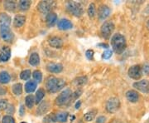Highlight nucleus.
I'll list each match as a JSON object with an SVG mask.
<instances>
[{
    "label": "nucleus",
    "mask_w": 149,
    "mask_h": 123,
    "mask_svg": "<svg viewBox=\"0 0 149 123\" xmlns=\"http://www.w3.org/2000/svg\"><path fill=\"white\" fill-rule=\"evenodd\" d=\"M111 45L113 50L117 54H121L127 47L126 39L120 33L114 34L111 38Z\"/></svg>",
    "instance_id": "1"
},
{
    "label": "nucleus",
    "mask_w": 149,
    "mask_h": 123,
    "mask_svg": "<svg viewBox=\"0 0 149 123\" xmlns=\"http://www.w3.org/2000/svg\"><path fill=\"white\" fill-rule=\"evenodd\" d=\"M65 86V82L61 78H57L55 77H50L47 81L46 86L49 92L56 93L61 90Z\"/></svg>",
    "instance_id": "2"
},
{
    "label": "nucleus",
    "mask_w": 149,
    "mask_h": 123,
    "mask_svg": "<svg viewBox=\"0 0 149 123\" xmlns=\"http://www.w3.org/2000/svg\"><path fill=\"white\" fill-rule=\"evenodd\" d=\"M72 100V91L70 89L67 88L62 91L56 98V104L58 106H64L68 104Z\"/></svg>",
    "instance_id": "3"
},
{
    "label": "nucleus",
    "mask_w": 149,
    "mask_h": 123,
    "mask_svg": "<svg viewBox=\"0 0 149 123\" xmlns=\"http://www.w3.org/2000/svg\"><path fill=\"white\" fill-rule=\"evenodd\" d=\"M66 8L69 13L75 17H81L84 13L83 6L77 2H69L66 5Z\"/></svg>",
    "instance_id": "4"
},
{
    "label": "nucleus",
    "mask_w": 149,
    "mask_h": 123,
    "mask_svg": "<svg viewBox=\"0 0 149 123\" xmlns=\"http://www.w3.org/2000/svg\"><path fill=\"white\" fill-rule=\"evenodd\" d=\"M114 23L112 21H106L103 23L100 28V32L102 34V37L105 39H109L111 37L112 33L114 31Z\"/></svg>",
    "instance_id": "5"
},
{
    "label": "nucleus",
    "mask_w": 149,
    "mask_h": 123,
    "mask_svg": "<svg viewBox=\"0 0 149 123\" xmlns=\"http://www.w3.org/2000/svg\"><path fill=\"white\" fill-rule=\"evenodd\" d=\"M121 103L118 97H111L107 101L105 109L109 113H115L120 108Z\"/></svg>",
    "instance_id": "6"
},
{
    "label": "nucleus",
    "mask_w": 149,
    "mask_h": 123,
    "mask_svg": "<svg viewBox=\"0 0 149 123\" xmlns=\"http://www.w3.org/2000/svg\"><path fill=\"white\" fill-rule=\"evenodd\" d=\"M0 37L6 43H12L14 34L11 31L10 26H0Z\"/></svg>",
    "instance_id": "7"
},
{
    "label": "nucleus",
    "mask_w": 149,
    "mask_h": 123,
    "mask_svg": "<svg viewBox=\"0 0 149 123\" xmlns=\"http://www.w3.org/2000/svg\"><path fill=\"white\" fill-rule=\"evenodd\" d=\"M128 77L134 80H139L143 75L142 67L140 65H133L131 66L128 70Z\"/></svg>",
    "instance_id": "8"
},
{
    "label": "nucleus",
    "mask_w": 149,
    "mask_h": 123,
    "mask_svg": "<svg viewBox=\"0 0 149 123\" xmlns=\"http://www.w3.org/2000/svg\"><path fill=\"white\" fill-rule=\"evenodd\" d=\"M133 87L137 89L138 91H141L145 94L149 93V80L148 79H143V80L136 82L133 83Z\"/></svg>",
    "instance_id": "9"
},
{
    "label": "nucleus",
    "mask_w": 149,
    "mask_h": 123,
    "mask_svg": "<svg viewBox=\"0 0 149 123\" xmlns=\"http://www.w3.org/2000/svg\"><path fill=\"white\" fill-rule=\"evenodd\" d=\"M54 5L55 3L52 1H42L37 4V9L42 13H49Z\"/></svg>",
    "instance_id": "10"
},
{
    "label": "nucleus",
    "mask_w": 149,
    "mask_h": 123,
    "mask_svg": "<svg viewBox=\"0 0 149 123\" xmlns=\"http://www.w3.org/2000/svg\"><path fill=\"white\" fill-rule=\"evenodd\" d=\"M110 12H111V10H110L109 6L105 5V4H102L98 9V17H99L100 20H101V21L105 20L109 16Z\"/></svg>",
    "instance_id": "11"
},
{
    "label": "nucleus",
    "mask_w": 149,
    "mask_h": 123,
    "mask_svg": "<svg viewBox=\"0 0 149 123\" xmlns=\"http://www.w3.org/2000/svg\"><path fill=\"white\" fill-rule=\"evenodd\" d=\"M11 58V50L8 47H3L0 49V63H6Z\"/></svg>",
    "instance_id": "12"
},
{
    "label": "nucleus",
    "mask_w": 149,
    "mask_h": 123,
    "mask_svg": "<svg viewBox=\"0 0 149 123\" xmlns=\"http://www.w3.org/2000/svg\"><path fill=\"white\" fill-rule=\"evenodd\" d=\"M57 27L60 30H69L71 29L73 27L72 22L70 21L69 19L66 18H62L60 21H58L57 23Z\"/></svg>",
    "instance_id": "13"
},
{
    "label": "nucleus",
    "mask_w": 149,
    "mask_h": 123,
    "mask_svg": "<svg viewBox=\"0 0 149 123\" xmlns=\"http://www.w3.org/2000/svg\"><path fill=\"white\" fill-rule=\"evenodd\" d=\"M48 43H49V45L52 48H61L62 46H63V41H62V39L61 38H59V37H56V36L52 37V38H50L48 40Z\"/></svg>",
    "instance_id": "14"
},
{
    "label": "nucleus",
    "mask_w": 149,
    "mask_h": 123,
    "mask_svg": "<svg viewBox=\"0 0 149 123\" xmlns=\"http://www.w3.org/2000/svg\"><path fill=\"white\" fill-rule=\"evenodd\" d=\"M126 98L128 99V101L129 102L136 103L139 99V92L135 91V90H128L126 92Z\"/></svg>",
    "instance_id": "15"
},
{
    "label": "nucleus",
    "mask_w": 149,
    "mask_h": 123,
    "mask_svg": "<svg viewBox=\"0 0 149 123\" xmlns=\"http://www.w3.org/2000/svg\"><path fill=\"white\" fill-rule=\"evenodd\" d=\"M47 69L52 73H60L63 70V66L61 63H49L47 66Z\"/></svg>",
    "instance_id": "16"
},
{
    "label": "nucleus",
    "mask_w": 149,
    "mask_h": 123,
    "mask_svg": "<svg viewBox=\"0 0 149 123\" xmlns=\"http://www.w3.org/2000/svg\"><path fill=\"white\" fill-rule=\"evenodd\" d=\"M11 17L5 13H0V26H10Z\"/></svg>",
    "instance_id": "17"
},
{
    "label": "nucleus",
    "mask_w": 149,
    "mask_h": 123,
    "mask_svg": "<svg viewBox=\"0 0 149 123\" xmlns=\"http://www.w3.org/2000/svg\"><path fill=\"white\" fill-rule=\"evenodd\" d=\"M46 21H47V23L49 27H52L57 21V15L55 13L51 12V13H47V15L46 17Z\"/></svg>",
    "instance_id": "18"
},
{
    "label": "nucleus",
    "mask_w": 149,
    "mask_h": 123,
    "mask_svg": "<svg viewBox=\"0 0 149 123\" xmlns=\"http://www.w3.org/2000/svg\"><path fill=\"white\" fill-rule=\"evenodd\" d=\"M49 107H50V105L47 102H42L39 107H37V114L41 116V115H43V114H46L47 112V111L49 110Z\"/></svg>",
    "instance_id": "19"
},
{
    "label": "nucleus",
    "mask_w": 149,
    "mask_h": 123,
    "mask_svg": "<svg viewBox=\"0 0 149 123\" xmlns=\"http://www.w3.org/2000/svg\"><path fill=\"white\" fill-rule=\"evenodd\" d=\"M26 22V17L22 15H17L13 19V26L15 27H21Z\"/></svg>",
    "instance_id": "20"
},
{
    "label": "nucleus",
    "mask_w": 149,
    "mask_h": 123,
    "mask_svg": "<svg viewBox=\"0 0 149 123\" xmlns=\"http://www.w3.org/2000/svg\"><path fill=\"white\" fill-rule=\"evenodd\" d=\"M11 80V77L8 72L3 71L0 72V83L1 84H7Z\"/></svg>",
    "instance_id": "21"
},
{
    "label": "nucleus",
    "mask_w": 149,
    "mask_h": 123,
    "mask_svg": "<svg viewBox=\"0 0 149 123\" xmlns=\"http://www.w3.org/2000/svg\"><path fill=\"white\" fill-rule=\"evenodd\" d=\"M37 88V82L35 81H29L25 84V91L27 93H32Z\"/></svg>",
    "instance_id": "22"
},
{
    "label": "nucleus",
    "mask_w": 149,
    "mask_h": 123,
    "mask_svg": "<svg viewBox=\"0 0 149 123\" xmlns=\"http://www.w3.org/2000/svg\"><path fill=\"white\" fill-rule=\"evenodd\" d=\"M97 112H98V111L96 109H92L91 111H89L88 112L85 113L84 115V119H85V122H92L95 117Z\"/></svg>",
    "instance_id": "23"
},
{
    "label": "nucleus",
    "mask_w": 149,
    "mask_h": 123,
    "mask_svg": "<svg viewBox=\"0 0 149 123\" xmlns=\"http://www.w3.org/2000/svg\"><path fill=\"white\" fill-rule=\"evenodd\" d=\"M29 63L32 66H37L40 63V57L37 53H33L29 57Z\"/></svg>",
    "instance_id": "24"
},
{
    "label": "nucleus",
    "mask_w": 149,
    "mask_h": 123,
    "mask_svg": "<svg viewBox=\"0 0 149 123\" xmlns=\"http://www.w3.org/2000/svg\"><path fill=\"white\" fill-rule=\"evenodd\" d=\"M31 4H32V2L29 0H21L18 3V7L21 11H27L29 9Z\"/></svg>",
    "instance_id": "25"
},
{
    "label": "nucleus",
    "mask_w": 149,
    "mask_h": 123,
    "mask_svg": "<svg viewBox=\"0 0 149 123\" xmlns=\"http://www.w3.org/2000/svg\"><path fill=\"white\" fill-rule=\"evenodd\" d=\"M56 122L61 123L66 122L68 117H69V113L66 112H59L56 115Z\"/></svg>",
    "instance_id": "26"
},
{
    "label": "nucleus",
    "mask_w": 149,
    "mask_h": 123,
    "mask_svg": "<svg viewBox=\"0 0 149 123\" xmlns=\"http://www.w3.org/2000/svg\"><path fill=\"white\" fill-rule=\"evenodd\" d=\"M3 7L6 10L10 11V12H13V11L16 9L17 8V4L14 1H5L4 4H3Z\"/></svg>",
    "instance_id": "27"
},
{
    "label": "nucleus",
    "mask_w": 149,
    "mask_h": 123,
    "mask_svg": "<svg viewBox=\"0 0 149 123\" xmlns=\"http://www.w3.org/2000/svg\"><path fill=\"white\" fill-rule=\"evenodd\" d=\"M88 82V78L87 77H79L77 78H75L74 80V84L76 86H82L85 85Z\"/></svg>",
    "instance_id": "28"
},
{
    "label": "nucleus",
    "mask_w": 149,
    "mask_h": 123,
    "mask_svg": "<svg viewBox=\"0 0 149 123\" xmlns=\"http://www.w3.org/2000/svg\"><path fill=\"white\" fill-rule=\"evenodd\" d=\"M45 96V91L43 90L42 88L38 89L36 92V96H35V103H40L42 101L43 97Z\"/></svg>",
    "instance_id": "29"
},
{
    "label": "nucleus",
    "mask_w": 149,
    "mask_h": 123,
    "mask_svg": "<svg viewBox=\"0 0 149 123\" xmlns=\"http://www.w3.org/2000/svg\"><path fill=\"white\" fill-rule=\"evenodd\" d=\"M12 90L13 94H15L16 96H20L22 93V85L21 83H15L12 86Z\"/></svg>",
    "instance_id": "30"
},
{
    "label": "nucleus",
    "mask_w": 149,
    "mask_h": 123,
    "mask_svg": "<svg viewBox=\"0 0 149 123\" xmlns=\"http://www.w3.org/2000/svg\"><path fill=\"white\" fill-rule=\"evenodd\" d=\"M25 104H26V107L28 108H32L34 104H35V98L32 95H28L26 96L25 98Z\"/></svg>",
    "instance_id": "31"
},
{
    "label": "nucleus",
    "mask_w": 149,
    "mask_h": 123,
    "mask_svg": "<svg viewBox=\"0 0 149 123\" xmlns=\"http://www.w3.org/2000/svg\"><path fill=\"white\" fill-rule=\"evenodd\" d=\"M56 122V114H54V113L48 114L43 119L44 123H54Z\"/></svg>",
    "instance_id": "32"
},
{
    "label": "nucleus",
    "mask_w": 149,
    "mask_h": 123,
    "mask_svg": "<svg viewBox=\"0 0 149 123\" xmlns=\"http://www.w3.org/2000/svg\"><path fill=\"white\" fill-rule=\"evenodd\" d=\"M32 77H33V79L36 82H38L40 83L42 80V73L41 71L39 70H36L32 72Z\"/></svg>",
    "instance_id": "33"
},
{
    "label": "nucleus",
    "mask_w": 149,
    "mask_h": 123,
    "mask_svg": "<svg viewBox=\"0 0 149 123\" xmlns=\"http://www.w3.org/2000/svg\"><path fill=\"white\" fill-rule=\"evenodd\" d=\"M87 13L89 14V16L91 18H94L95 15L96 13V8H95V4H91L89 7H88V9H87Z\"/></svg>",
    "instance_id": "34"
},
{
    "label": "nucleus",
    "mask_w": 149,
    "mask_h": 123,
    "mask_svg": "<svg viewBox=\"0 0 149 123\" xmlns=\"http://www.w3.org/2000/svg\"><path fill=\"white\" fill-rule=\"evenodd\" d=\"M31 77V71L30 70H23L20 73V78L22 80L27 81Z\"/></svg>",
    "instance_id": "35"
},
{
    "label": "nucleus",
    "mask_w": 149,
    "mask_h": 123,
    "mask_svg": "<svg viewBox=\"0 0 149 123\" xmlns=\"http://www.w3.org/2000/svg\"><path fill=\"white\" fill-rule=\"evenodd\" d=\"M2 123H15V120L10 115H6L3 117Z\"/></svg>",
    "instance_id": "36"
},
{
    "label": "nucleus",
    "mask_w": 149,
    "mask_h": 123,
    "mask_svg": "<svg viewBox=\"0 0 149 123\" xmlns=\"http://www.w3.org/2000/svg\"><path fill=\"white\" fill-rule=\"evenodd\" d=\"M113 55V51L107 49L106 51H104L103 54H102V58L103 59H109Z\"/></svg>",
    "instance_id": "37"
},
{
    "label": "nucleus",
    "mask_w": 149,
    "mask_h": 123,
    "mask_svg": "<svg viewBox=\"0 0 149 123\" xmlns=\"http://www.w3.org/2000/svg\"><path fill=\"white\" fill-rule=\"evenodd\" d=\"M85 56H86V58L89 59L90 61H93V60H94V56H95V52H94V50H92V49L87 50L86 53H85Z\"/></svg>",
    "instance_id": "38"
},
{
    "label": "nucleus",
    "mask_w": 149,
    "mask_h": 123,
    "mask_svg": "<svg viewBox=\"0 0 149 123\" xmlns=\"http://www.w3.org/2000/svg\"><path fill=\"white\" fill-rule=\"evenodd\" d=\"M7 107H8V100L3 99V98H0V111L6 110Z\"/></svg>",
    "instance_id": "39"
},
{
    "label": "nucleus",
    "mask_w": 149,
    "mask_h": 123,
    "mask_svg": "<svg viewBox=\"0 0 149 123\" xmlns=\"http://www.w3.org/2000/svg\"><path fill=\"white\" fill-rule=\"evenodd\" d=\"M142 72L144 75H148L149 74V63H146L142 67Z\"/></svg>",
    "instance_id": "40"
},
{
    "label": "nucleus",
    "mask_w": 149,
    "mask_h": 123,
    "mask_svg": "<svg viewBox=\"0 0 149 123\" xmlns=\"http://www.w3.org/2000/svg\"><path fill=\"white\" fill-rule=\"evenodd\" d=\"M82 94V90L81 89H78L74 92H72V99H77L79 96H80V95Z\"/></svg>",
    "instance_id": "41"
},
{
    "label": "nucleus",
    "mask_w": 149,
    "mask_h": 123,
    "mask_svg": "<svg viewBox=\"0 0 149 123\" xmlns=\"http://www.w3.org/2000/svg\"><path fill=\"white\" fill-rule=\"evenodd\" d=\"M6 112L8 114H13L14 112H15V108H14V106L13 105H10V106H8V107L6 108Z\"/></svg>",
    "instance_id": "42"
},
{
    "label": "nucleus",
    "mask_w": 149,
    "mask_h": 123,
    "mask_svg": "<svg viewBox=\"0 0 149 123\" xmlns=\"http://www.w3.org/2000/svg\"><path fill=\"white\" fill-rule=\"evenodd\" d=\"M105 122H106V117L104 116L99 117L96 120V123H105Z\"/></svg>",
    "instance_id": "43"
},
{
    "label": "nucleus",
    "mask_w": 149,
    "mask_h": 123,
    "mask_svg": "<svg viewBox=\"0 0 149 123\" xmlns=\"http://www.w3.org/2000/svg\"><path fill=\"white\" fill-rule=\"evenodd\" d=\"M25 112H26V111H25V106L24 105H22L21 107H20V109H19V114H20L21 117H23L25 115Z\"/></svg>",
    "instance_id": "44"
},
{
    "label": "nucleus",
    "mask_w": 149,
    "mask_h": 123,
    "mask_svg": "<svg viewBox=\"0 0 149 123\" xmlns=\"http://www.w3.org/2000/svg\"><path fill=\"white\" fill-rule=\"evenodd\" d=\"M6 93H7V90H6V88L3 87L2 86H0V96L6 95Z\"/></svg>",
    "instance_id": "45"
},
{
    "label": "nucleus",
    "mask_w": 149,
    "mask_h": 123,
    "mask_svg": "<svg viewBox=\"0 0 149 123\" xmlns=\"http://www.w3.org/2000/svg\"><path fill=\"white\" fill-rule=\"evenodd\" d=\"M98 46L99 47H101L103 48H109V45L106 44V43H100V44H98Z\"/></svg>",
    "instance_id": "46"
},
{
    "label": "nucleus",
    "mask_w": 149,
    "mask_h": 123,
    "mask_svg": "<svg viewBox=\"0 0 149 123\" xmlns=\"http://www.w3.org/2000/svg\"><path fill=\"white\" fill-rule=\"evenodd\" d=\"M80 106H81V102H80V101H78V102L75 103V108H76V109H79L80 107Z\"/></svg>",
    "instance_id": "47"
},
{
    "label": "nucleus",
    "mask_w": 149,
    "mask_h": 123,
    "mask_svg": "<svg viewBox=\"0 0 149 123\" xmlns=\"http://www.w3.org/2000/svg\"><path fill=\"white\" fill-rule=\"evenodd\" d=\"M74 116H72V117H70V121H71V122H72V120H74Z\"/></svg>",
    "instance_id": "48"
},
{
    "label": "nucleus",
    "mask_w": 149,
    "mask_h": 123,
    "mask_svg": "<svg viewBox=\"0 0 149 123\" xmlns=\"http://www.w3.org/2000/svg\"><path fill=\"white\" fill-rule=\"evenodd\" d=\"M147 27L149 29V20L148 22H147Z\"/></svg>",
    "instance_id": "49"
},
{
    "label": "nucleus",
    "mask_w": 149,
    "mask_h": 123,
    "mask_svg": "<svg viewBox=\"0 0 149 123\" xmlns=\"http://www.w3.org/2000/svg\"><path fill=\"white\" fill-rule=\"evenodd\" d=\"M21 123H26V122H21Z\"/></svg>",
    "instance_id": "50"
}]
</instances>
